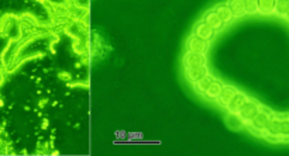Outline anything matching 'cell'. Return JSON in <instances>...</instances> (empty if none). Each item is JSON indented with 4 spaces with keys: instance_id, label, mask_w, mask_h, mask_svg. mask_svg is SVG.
<instances>
[{
    "instance_id": "obj_1",
    "label": "cell",
    "mask_w": 289,
    "mask_h": 156,
    "mask_svg": "<svg viewBox=\"0 0 289 156\" xmlns=\"http://www.w3.org/2000/svg\"><path fill=\"white\" fill-rule=\"evenodd\" d=\"M266 140L289 141V117H277L272 116L265 131L262 132Z\"/></svg>"
},
{
    "instance_id": "obj_2",
    "label": "cell",
    "mask_w": 289,
    "mask_h": 156,
    "mask_svg": "<svg viewBox=\"0 0 289 156\" xmlns=\"http://www.w3.org/2000/svg\"><path fill=\"white\" fill-rule=\"evenodd\" d=\"M272 116H274V114H271V113L268 112V110H265V108H260V112L257 113V116L249 123L250 127L254 129L255 132L262 134V132L265 131L266 125L270 123Z\"/></svg>"
},
{
    "instance_id": "obj_3",
    "label": "cell",
    "mask_w": 289,
    "mask_h": 156,
    "mask_svg": "<svg viewBox=\"0 0 289 156\" xmlns=\"http://www.w3.org/2000/svg\"><path fill=\"white\" fill-rule=\"evenodd\" d=\"M260 104H258L257 101L250 100L249 99V101H247V103L241 107V110L238 112V116L241 117V120H243L244 123L249 124L250 121L257 116V113L260 112Z\"/></svg>"
},
{
    "instance_id": "obj_4",
    "label": "cell",
    "mask_w": 289,
    "mask_h": 156,
    "mask_svg": "<svg viewBox=\"0 0 289 156\" xmlns=\"http://www.w3.org/2000/svg\"><path fill=\"white\" fill-rule=\"evenodd\" d=\"M187 50L191 52H196V54H204L209 50V42L204 39L199 38L198 35H191L187 41Z\"/></svg>"
},
{
    "instance_id": "obj_5",
    "label": "cell",
    "mask_w": 289,
    "mask_h": 156,
    "mask_svg": "<svg viewBox=\"0 0 289 156\" xmlns=\"http://www.w3.org/2000/svg\"><path fill=\"white\" fill-rule=\"evenodd\" d=\"M208 59L204 54H196L187 51V54L183 55V66L185 68H196V66H206Z\"/></svg>"
},
{
    "instance_id": "obj_6",
    "label": "cell",
    "mask_w": 289,
    "mask_h": 156,
    "mask_svg": "<svg viewBox=\"0 0 289 156\" xmlns=\"http://www.w3.org/2000/svg\"><path fill=\"white\" fill-rule=\"evenodd\" d=\"M193 34H195V35H198L199 38H202V39H204V41H208V42H209L210 39H213V37H215L216 31L213 30V28L210 27L208 23L199 21L198 24L195 26Z\"/></svg>"
},
{
    "instance_id": "obj_7",
    "label": "cell",
    "mask_w": 289,
    "mask_h": 156,
    "mask_svg": "<svg viewBox=\"0 0 289 156\" xmlns=\"http://www.w3.org/2000/svg\"><path fill=\"white\" fill-rule=\"evenodd\" d=\"M185 75L191 83H196L198 80L208 75V66H196V68H185Z\"/></svg>"
},
{
    "instance_id": "obj_8",
    "label": "cell",
    "mask_w": 289,
    "mask_h": 156,
    "mask_svg": "<svg viewBox=\"0 0 289 156\" xmlns=\"http://www.w3.org/2000/svg\"><path fill=\"white\" fill-rule=\"evenodd\" d=\"M249 101V97L244 95V93H241V92H237L236 95H234V97H233L232 100H230V103L227 104V110H229V113H237L241 110V107Z\"/></svg>"
},
{
    "instance_id": "obj_9",
    "label": "cell",
    "mask_w": 289,
    "mask_h": 156,
    "mask_svg": "<svg viewBox=\"0 0 289 156\" xmlns=\"http://www.w3.org/2000/svg\"><path fill=\"white\" fill-rule=\"evenodd\" d=\"M238 90L234 87V86H223V89H221L220 95L217 97V103H219V106L221 107H227V104L230 103L234 95L237 93Z\"/></svg>"
},
{
    "instance_id": "obj_10",
    "label": "cell",
    "mask_w": 289,
    "mask_h": 156,
    "mask_svg": "<svg viewBox=\"0 0 289 156\" xmlns=\"http://www.w3.org/2000/svg\"><path fill=\"white\" fill-rule=\"evenodd\" d=\"M224 121H226L227 127L230 129H234V131L244 128V125H245V123L241 120V117L238 116L237 113H229L224 118Z\"/></svg>"
},
{
    "instance_id": "obj_11",
    "label": "cell",
    "mask_w": 289,
    "mask_h": 156,
    "mask_svg": "<svg viewBox=\"0 0 289 156\" xmlns=\"http://www.w3.org/2000/svg\"><path fill=\"white\" fill-rule=\"evenodd\" d=\"M203 21L208 23V24H209L210 27L213 28L215 31H219V30H221V28H223V26H224V23L221 21L220 17L217 16V13H216L215 10L208 11V13L204 14Z\"/></svg>"
},
{
    "instance_id": "obj_12",
    "label": "cell",
    "mask_w": 289,
    "mask_h": 156,
    "mask_svg": "<svg viewBox=\"0 0 289 156\" xmlns=\"http://www.w3.org/2000/svg\"><path fill=\"white\" fill-rule=\"evenodd\" d=\"M227 7L230 9L234 18H240V17L245 16L243 0H229L227 2Z\"/></svg>"
},
{
    "instance_id": "obj_13",
    "label": "cell",
    "mask_w": 289,
    "mask_h": 156,
    "mask_svg": "<svg viewBox=\"0 0 289 156\" xmlns=\"http://www.w3.org/2000/svg\"><path fill=\"white\" fill-rule=\"evenodd\" d=\"M257 3H258V13L265 14V16L274 14L277 0H257Z\"/></svg>"
},
{
    "instance_id": "obj_14",
    "label": "cell",
    "mask_w": 289,
    "mask_h": 156,
    "mask_svg": "<svg viewBox=\"0 0 289 156\" xmlns=\"http://www.w3.org/2000/svg\"><path fill=\"white\" fill-rule=\"evenodd\" d=\"M221 89H223V84H221L220 82L215 80V82L209 86V89L204 92L203 96L208 99V100H217V97L220 95Z\"/></svg>"
},
{
    "instance_id": "obj_15",
    "label": "cell",
    "mask_w": 289,
    "mask_h": 156,
    "mask_svg": "<svg viewBox=\"0 0 289 156\" xmlns=\"http://www.w3.org/2000/svg\"><path fill=\"white\" fill-rule=\"evenodd\" d=\"M215 80L216 79L213 78V76H210L209 73H208L206 76H203L200 80H198V82L195 83V87H196V90H198L200 95H204V92L209 89V86L213 83Z\"/></svg>"
},
{
    "instance_id": "obj_16",
    "label": "cell",
    "mask_w": 289,
    "mask_h": 156,
    "mask_svg": "<svg viewBox=\"0 0 289 156\" xmlns=\"http://www.w3.org/2000/svg\"><path fill=\"white\" fill-rule=\"evenodd\" d=\"M215 11L217 13V16L220 17V20L224 23V24L230 23L233 18H234L232 14V11H230V9L227 7V5H219L215 9Z\"/></svg>"
},
{
    "instance_id": "obj_17",
    "label": "cell",
    "mask_w": 289,
    "mask_h": 156,
    "mask_svg": "<svg viewBox=\"0 0 289 156\" xmlns=\"http://www.w3.org/2000/svg\"><path fill=\"white\" fill-rule=\"evenodd\" d=\"M289 10V0H277V5H275V10L274 14H277L278 17H282L285 18L288 14Z\"/></svg>"
},
{
    "instance_id": "obj_18",
    "label": "cell",
    "mask_w": 289,
    "mask_h": 156,
    "mask_svg": "<svg viewBox=\"0 0 289 156\" xmlns=\"http://www.w3.org/2000/svg\"><path fill=\"white\" fill-rule=\"evenodd\" d=\"M244 2V10H245V14H257L258 13V3L257 0H243Z\"/></svg>"
},
{
    "instance_id": "obj_19",
    "label": "cell",
    "mask_w": 289,
    "mask_h": 156,
    "mask_svg": "<svg viewBox=\"0 0 289 156\" xmlns=\"http://www.w3.org/2000/svg\"><path fill=\"white\" fill-rule=\"evenodd\" d=\"M286 20H289V10H288V14H286V17H285Z\"/></svg>"
}]
</instances>
